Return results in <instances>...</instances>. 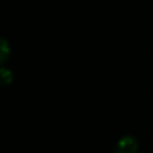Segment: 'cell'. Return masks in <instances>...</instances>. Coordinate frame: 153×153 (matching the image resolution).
Here are the masks:
<instances>
[{"mask_svg": "<svg viewBox=\"0 0 153 153\" xmlns=\"http://www.w3.org/2000/svg\"><path fill=\"white\" fill-rule=\"evenodd\" d=\"M139 148L136 139L131 136H124L117 142V152L120 153H135Z\"/></svg>", "mask_w": 153, "mask_h": 153, "instance_id": "1", "label": "cell"}, {"mask_svg": "<svg viewBox=\"0 0 153 153\" xmlns=\"http://www.w3.org/2000/svg\"><path fill=\"white\" fill-rule=\"evenodd\" d=\"M0 79H1V84L4 86H8L13 80V74H12V72L10 69L2 67L1 72H0Z\"/></svg>", "mask_w": 153, "mask_h": 153, "instance_id": "2", "label": "cell"}, {"mask_svg": "<svg viewBox=\"0 0 153 153\" xmlns=\"http://www.w3.org/2000/svg\"><path fill=\"white\" fill-rule=\"evenodd\" d=\"M0 51H1V54H0V62L4 63V62H6V60H7L8 56H10V45H8V43L6 42L5 38L1 39Z\"/></svg>", "mask_w": 153, "mask_h": 153, "instance_id": "3", "label": "cell"}]
</instances>
